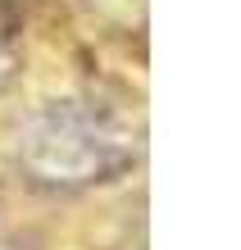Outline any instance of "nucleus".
<instances>
[{
	"label": "nucleus",
	"instance_id": "obj_1",
	"mask_svg": "<svg viewBox=\"0 0 241 250\" xmlns=\"http://www.w3.org/2000/svg\"><path fill=\"white\" fill-rule=\"evenodd\" d=\"M23 159L46 182H91L110 168L105 141L73 109H46L23 132Z\"/></svg>",
	"mask_w": 241,
	"mask_h": 250
},
{
	"label": "nucleus",
	"instance_id": "obj_2",
	"mask_svg": "<svg viewBox=\"0 0 241 250\" xmlns=\"http://www.w3.org/2000/svg\"><path fill=\"white\" fill-rule=\"evenodd\" d=\"M14 64H19V60H14L9 50H0V91L9 86V78H14Z\"/></svg>",
	"mask_w": 241,
	"mask_h": 250
}]
</instances>
